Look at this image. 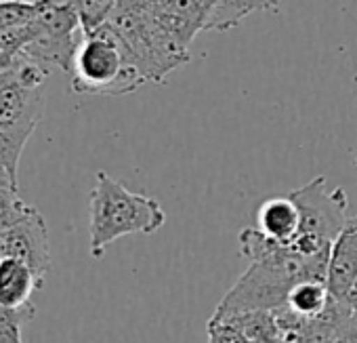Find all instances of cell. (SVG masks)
<instances>
[{"instance_id": "d6986e66", "label": "cell", "mask_w": 357, "mask_h": 343, "mask_svg": "<svg viewBox=\"0 0 357 343\" xmlns=\"http://www.w3.org/2000/svg\"><path fill=\"white\" fill-rule=\"evenodd\" d=\"M55 3H72V5H76V0H55Z\"/></svg>"}, {"instance_id": "7c38bea8", "label": "cell", "mask_w": 357, "mask_h": 343, "mask_svg": "<svg viewBox=\"0 0 357 343\" xmlns=\"http://www.w3.org/2000/svg\"><path fill=\"white\" fill-rule=\"evenodd\" d=\"M332 301L326 280H303L292 286L286 303V312L294 314L301 320L319 318Z\"/></svg>"}, {"instance_id": "3957f363", "label": "cell", "mask_w": 357, "mask_h": 343, "mask_svg": "<svg viewBox=\"0 0 357 343\" xmlns=\"http://www.w3.org/2000/svg\"><path fill=\"white\" fill-rule=\"evenodd\" d=\"M70 76L74 93L97 97L128 95L147 85L128 45L109 24L82 34Z\"/></svg>"}, {"instance_id": "30bf717a", "label": "cell", "mask_w": 357, "mask_h": 343, "mask_svg": "<svg viewBox=\"0 0 357 343\" xmlns=\"http://www.w3.org/2000/svg\"><path fill=\"white\" fill-rule=\"evenodd\" d=\"M257 221L261 232L284 245L292 242L298 236V228H301V215L290 196L267 198L259 207Z\"/></svg>"}, {"instance_id": "e0dca14e", "label": "cell", "mask_w": 357, "mask_h": 343, "mask_svg": "<svg viewBox=\"0 0 357 343\" xmlns=\"http://www.w3.org/2000/svg\"><path fill=\"white\" fill-rule=\"evenodd\" d=\"M38 9V0L36 3H26V0H7V3H0V32L28 26L34 22Z\"/></svg>"}, {"instance_id": "8fae6325", "label": "cell", "mask_w": 357, "mask_h": 343, "mask_svg": "<svg viewBox=\"0 0 357 343\" xmlns=\"http://www.w3.org/2000/svg\"><path fill=\"white\" fill-rule=\"evenodd\" d=\"M282 0H217L208 20L204 32H227L240 26L248 15L257 11H271L275 13L280 9Z\"/></svg>"}, {"instance_id": "2e32d148", "label": "cell", "mask_w": 357, "mask_h": 343, "mask_svg": "<svg viewBox=\"0 0 357 343\" xmlns=\"http://www.w3.org/2000/svg\"><path fill=\"white\" fill-rule=\"evenodd\" d=\"M24 147H26L24 141L0 131V180L17 190H20L17 173H20V160H22Z\"/></svg>"}, {"instance_id": "ac0fdd59", "label": "cell", "mask_w": 357, "mask_h": 343, "mask_svg": "<svg viewBox=\"0 0 357 343\" xmlns=\"http://www.w3.org/2000/svg\"><path fill=\"white\" fill-rule=\"evenodd\" d=\"M13 61H15V55H9V53H3V51H0V76L7 74V72L11 70Z\"/></svg>"}, {"instance_id": "8992f818", "label": "cell", "mask_w": 357, "mask_h": 343, "mask_svg": "<svg viewBox=\"0 0 357 343\" xmlns=\"http://www.w3.org/2000/svg\"><path fill=\"white\" fill-rule=\"evenodd\" d=\"M206 333L208 343H284L275 312L263 309L213 314Z\"/></svg>"}, {"instance_id": "5bb4252c", "label": "cell", "mask_w": 357, "mask_h": 343, "mask_svg": "<svg viewBox=\"0 0 357 343\" xmlns=\"http://www.w3.org/2000/svg\"><path fill=\"white\" fill-rule=\"evenodd\" d=\"M76 9L82 34H91L112 20L114 11L118 9V0H76Z\"/></svg>"}, {"instance_id": "277c9868", "label": "cell", "mask_w": 357, "mask_h": 343, "mask_svg": "<svg viewBox=\"0 0 357 343\" xmlns=\"http://www.w3.org/2000/svg\"><path fill=\"white\" fill-rule=\"evenodd\" d=\"M298 209L301 228L298 234L315 236L326 242H334L347 224L349 198L344 188L328 190L326 177L317 175L309 184L288 194Z\"/></svg>"}, {"instance_id": "6da1fadb", "label": "cell", "mask_w": 357, "mask_h": 343, "mask_svg": "<svg viewBox=\"0 0 357 343\" xmlns=\"http://www.w3.org/2000/svg\"><path fill=\"white\" fill-rule=\"evenodd\" d=\"M240 253L250 261L229 293L221 299L215 314L234 312H280L286 309L288 295L303 280H326L328 259H311L288 242L269 238L259 228L242 230Z\"/></svg>"}, {"instance_id": "9c48e42d", "label": "cell", "mask_w": 357, "mask_h": 343, "mask_svg": "<svg viewBox=\"0 0 357 343\" xmlns=\"http://www.w3.org/2000/svg\"><path fill=\"white\" fill-rule=\"evenodd\" d=\"M45 284L34 270L15 259L3 257L0 259V303L7 307H26L32 303V293Z\"/></svg>"}, {"instance_id": "5b68a950", "label": "cell", "mask_w": 357, "mask_h": 343, "mask_svg": "<svg viewBox=\"0 0 357 343\" xmlns=\"http://www.w3.org/2000/svg\"><path fill=\"white\" fill-rule=\"evenodd\" d=\"M15 64V61H13ZM45 116V93L24 87L13 66L7 74L0 76V131L28 143L36 126Z\"/></svg>"}, {"instance_id": "52a82bcc", "label": "cell", "mask_w": 357, "mask_h": 343, "mask_svg": "<svg viewBox=\"0 0 357 343\" xmlns=\"http://www.w3.org/2000/svg\"><path fill=\"white\" fill-rule=\"evenodd\" d=\"M0 253L3 257H15L28 263L34 274L45 280L47 272L51 270V247L43 213L38 211L30 219L0 234Z\"/></svg>"}, {"instance_id": "9a60e30c", "label": "cell", "mask_w": 357, "mask_h": 343, "mask_svg": "<svg viewBox=\"0 0 357 343\" xmlns=\"http://www.w3.org/2000/svg\"><path fill=\"white\" fill-rule=\"evenodd\" d=\"M36 316L34 303L26 307H7L0 303V343H24L22 328Z\"/></svg>"}, {"instance_id": "ba28073f", "label": "cell", "mask_w": 357, "mask_h": 343, "mask_svg": "<svg viewBox=\"0 0 357 343\" xmlns=\"http://www.w3.org/2000/svg\"><path fill=\"white\" fill-rule=\"evenodd\" d=\"M357 280V217L347 219L336 236L328 259V291L332 299L340 301Z\"/></svg>"}, {"instance_id": "7a4b0ae2", "label": "cell", "mask_w": 357, "mask_h": 343, "mask_svg": "<svg viewBox=\"0 0 357 343\" xmlns=\"http://www.w3.org/2000/svg\"><path fill=\"white\" fill-rule=\"evenodd\" d=\"M164 221L166 213L155 198L130 192L99 170L89 198V242L93 259H101L105 249L122 236L155 234Z\"/></svg>"}, {"instance_id": "ffe728a7", "label": "cell", "mask_w": 357, "mask_h": 343, "mask_svg": "<svg viewBox=\"0 0 357 343\" xmlns=\"http://www.w3.org/2000/svg\"><path fill=\"white\" fill-rule=\"evenodd\" d=\"M0 3H7V0H0ZM26 3H36V0H26Z\"/></svg>"}, {"instance_id": "4fadbf2b", "label": "cell", "mask_w": 357, "mask_h": 343, "mask_svg": "<svg viewBox=\"0 0 357 343\" xmlns=\"http://www.w3.org/2000/svg\"><path fill=\"white\" fill-rule=\"evenodd\" d=\"M36 213H38V209L28 205L20 196V190L9 188V186L0 188V234L20 226L22 221L30 219Z\"/></svg>"}]
</instances>
